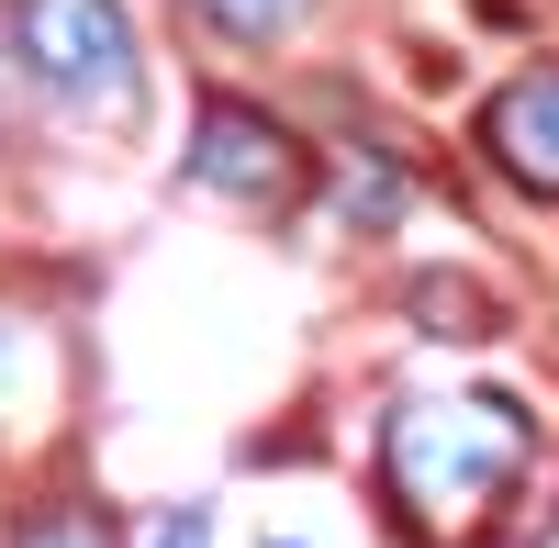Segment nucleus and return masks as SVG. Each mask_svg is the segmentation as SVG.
Wrapping results in <instances>:
<instances>
[{"mask_svg": "<svg viewBox=\"0 0 559 548\" xmlns=\"http://www.w3.org/2000/svg\"><path fill=\"white\" fill-rule=\"evenodd\" d=\"M537 460V415L515 392H414L381 426V492L414 537H471Z\"/></svg>", "mask_w": 559, "mask_h": 548, "instance_id": "nucleus-1", "label": "nucleus"}, {"mask_svg": "<svg viewBox=\"0 0 559 548\" xmlns=\"http://www.w3.org/2000/svg\"><path fill=\"white\" fill-rule=\"evenodd\" d=\"M12 45L68 102H134V34L123 0H12Z\"/></svg>", "mask_w": 559, "mask_h": 548, "instance_id": "nucleus-2", "label": "nucleus"}, {"mask_svg": "<svg viewBox=\"0 0 559 548\" xmlns=\"http://www.w3.org/2000/svg\"><path fill=\"white\" fill-rule=\"evenodd\" d=\"M191 179L224 202H292L302 179V146L280 134L258 102H202V134H191Z\"/></svg>", "mask_w": 559, "mask_h": 548, "instance_id": "nucleus-3", "label": "nucleus"}, {"mask_svg": "<svg viewBox=\"0 0 559 548\" xmlns=\"http://www.w3.org/2000/svg\"><path fill=\"white\" fill-rule=\"evenodd\" d=\"M481 157L515 179L526 202H559V57H537L526 79H503L481 102Z\"/></svg>", "mask_w": 559, "mask_h": 548, "instance_id": "nucleus-4", "label": "nucleus"}, {"mask_svg": "<svg viewBox=\"0 0 559 548\" xmlns=\"http://www.w3.org/2000/svg\"><path fill=\"white\" fill-rule=\"evenodd\" d=\"M202 12H213L224 34H236V45H269V34H292V23L313 12V0H202Z\"/></svg>", "mask_w": 559, "mask_h": 548, "instance_id": "nucleus-5", "label": "nucleus"}, {"mask_svg": "<svg viewBox=\"0 0 559 548\" xmlns=\"http://www.w3.org/2000/svg\"><path fill=\"white\" fill-rule=\"evenodd\" d=\"M134 548H213V504H157L134 526Z\"/></svg>", "mask_w": 559, "mask_h": 548, "instance_id": "nucleus-6", "label": "nucleus"}, {"mask_svg": "<svg viewBox=\"0 0 559 548\" xmlns=\"http://www.w3.org/2000/svg\"><path fill=\"white\" fill-rule=\"evenodd\" d=\"M426 325H437V336H492V302H481V291H448V281H426Z\"/></svg>", "mask_w": 559, "mask_h": 548, "instance_id": "nucleus-7", "label": "nucleus"}, {"mask_svg": "<svg viewBox=\"0 0 559 548\" xmlns=\"http://www.w3.org/2000/svg\"><path fill=\"white\" fill-rule=\"evenodd\" d=\"M12 548H102V526H90V515H34Z\"/></svg>", "mask_w": 559, "mask_h": 548, "instance_id": "nucleus-8", "label": "nucleus"}, {"mask_svg": "<svg viewBox=\"0 0 559 548\" xmlns=\"http://www.w3.org/2000/svg\"><path fill=\"white\" fill-rule=\"evenodd\" d=\"M269 548H302V537H269Z\"/></svg>", "mask_w": 559, "mask_h": 548, "instance_id": "nucleus-9", "label": "nucleus"}]
</instances>
